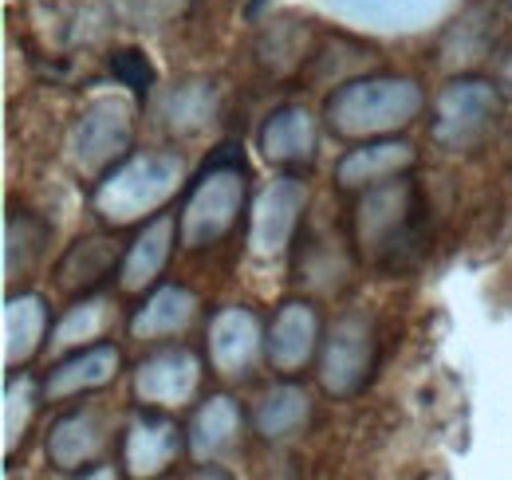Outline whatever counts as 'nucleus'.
Returning <instances> with one entry per match:
<instances>
[{
  "mask_svg": "<svg viewBox=\"0 0 512 480\" xmlns=\"http://www.w3.org/2000/svg\"><path fill=\"white\" fill-rule=\"evenodd\" d=\"M355 240L367 256V264L383 272L410 268L426 248V201L422 189L410 178L390 181L375 189L355 209Z\"/></svg>",
  "mask_w": 512,
  "mask_h": 480,
  "instance_id": "nucleus-1",
  "label": "nucleus"
},
{
  "mask_svg": "<svg viewBox=\"0 0 512 480\" xmlns=\"http://www.w3.org/2000/svg\"><path fill=\"white\" fill-rule=\"evenodd\" d=\"M111 71H115V79H119V83H127L130 91H138V95H146V91H150L154 71H150V63H146L142 52H134V48L115 52V56H111Z\"/></svg>",
  "mask_w": 512,
  "mask_h": 480,
  "instance_id": "nucleus-3",
  "label": "nucleus"
},
{
  "mask_svg": "<svg viewBox=\"0 0 512 480\" xmlns=\"http://www.w3.org/2000/svg\"><path fill=\"white\" fill-rule=\"evenodd\" d=\"M260 4H264V0H253V4H249V12H253V16H256V8H260Z\"/></svg>",
  "mask_w": 512,
  "mask_h": 480,
  "instance_id": "nucleus-4",
  "label": "nucleus"
},
{
  "mask_svg": "<svg viewBox=\"0 0 512 480\" xmlns=\"http://www.w3.org/2000/svg\"><path fill=\"white\" fill-rule=\"evenodd\" d=\"M375 335H371V327H367V319H343L339 327H335V335H331V343H327V359H323V378H327V386L331 390H347V374H367L371 370V362H375V343H371Z\"/></svg>",
  "mask_w": 512,
  "mask_h": 480,
  "instance_id": "nucleus-2",
  "label": "nucleus"
}]
</instances>
